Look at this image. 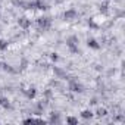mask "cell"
Returning a JSON list of instances; mask_svg holds the SVG:
<instances>
[{
	"instance_id": "1",
	"label": "cell",
	"mask_w": 125,
	"mask_h": 125,
	"mask_svg": "<svg viewBox=\"0 0 125 125\" xmlns=\"http://www.w3.org/2000/svg\"><path fill=\"white\" fill-rule=\"evenodd\" d=\"M66 46L69 47V50L72 52V53H78L80 50H78V38L75 37V35H71L68 40H66Z\"/></svg>"
},
{
	"instance_id": "2",
	"label": "cell",
	"mask_w": 125,
	"mask_h": 125,
	"mask_svg": "<svg viewBox=\"0 0 125 125\" xmlns=\"http://www.w3.org/2000/svg\"><path fill=\"white\" fill-rule=\"evenodd\" d=\"M68 80H69V90L71 91H74V93H83L84 91L83 85L77 80H74V78H68Z\"/></svg>"
},
{
	"instance_id": "3",
	"label": "cell",
	"mask_w": 125,
	"mask_h": 125,
	"mask_svg": "<svg viewBox=\"0 0 125 125\" xmlns=\"http://www.w3.org/2000/svg\"><path fill=\"white\" fill-rule=\"evenodd\" d=\"M37 24H38V27L44 31V30H47L49 27H50V24H52V21H50V18H38V21H37Z\"/></svg>"
},
{
	"instance_id": "4",
	"label": "cell",
	"mask_w": 125,
	"mask_h": 125,
	"mask_svg": "<svg viewBox=\"0 0 125 125\" xmlns=\"http://www.w3.org/2000/svg\"><path fill=\"white\" fill-rule=\"evenodd\" d=\"M18 24H19V27H21V28H28V27L31 25V21H30L28 18L22 16V18H19V19H18Z\"/></svg>"
},
{
	"instance_id": "5",
	"label": "cell",
	"mask_w": 125,
	"mask_h": 125,
	"mask_svg": "<svg viewBox=\"0 0 125 125\" xmlns=\"http://www.w3.org/2000/svg\"><path fill=\"white\" fill-rule=\"evenodd\" d=\"M35 9H40V10H47L49 9V6L43 2V0H35Z\"/></svg>"
},
{
	"instance_id": "6",
	"label": "cell",
	"mask_w": 125,
	"mask_h": 125,
	"mask_svg": "<svg viewBox=\"0 0 125 125\" xmlns=\"http://www.w3.org/2000/svg\"><path fill=\"white\" fill-rule=\"evenodd\" d=\"M87 46H88V47H91V49H96V50H97V49H100V44H99L94 38H88V40H87Z\"/></svg>"
},
{
	"instance_id": "7",
	"label": "cell",
	"mask_w": 125,
	"mask_h": 125,
	"mask_svg": "<svg viewBox=\"0 0 125 125\" xmlns=\"http://www.w3.org/2000/svg\"><path fill=\"white\" fill-rule=\"evenodd\" d=\"M63 16H65V19H74V18L77 16V12H75L74 9H69V10H66V12L63 13Z\"/></svg>"
},
{
	"instance_id": "8",
	"label": "cell",
	"mask_w": 125,
	"mask_h": 125,
	"mask_svg": "<svg viewBox=\"0 0 125 125\" xmlns=\"http://www.w3.org/2000/svg\"><path fill=\"white\" fill-rule=\"evenodd\" d=\"M0 69H3V71H6V72H10V74H13V72H16L10 65H8V63H0Z\"/></svg>"
},
{
	"instance_id": "9",
	"label": "cell",
	"mask_w": 125,
	"mask_h": 125,
	"mask_svg": "<svg viewBox=\"0 0 125 125\" xmlns=\"http://www.w3.org/2000/svg\"><path fill=\"white\" fill-rule=\"evenodd\" d=\"M53 71H54V74L59 77V78H63V77H66V72L63 71V69H60V68H57V66H54L53 68Z\"/></svg>"
},
{
	"instance_id": "10",
	"label": "cell",
	"mask_w": 125,
	"mask_h": 125,
	"mask_svg": "<svg viewBox=\"0 0 125 125\" xmlns=\"http://www.w3.org/2000/svg\"><path fill=\"white\" fill-rule=\"evenodd\" d=\"M0 106L5 107V109H8V107H10V103H9V100H8V99L0 97Z\"/></svg>"
},
{
	"instance_id": "11",
	"label": "cell",
	"mask_w": 125,
	"mask_h": 125,
	"mask_svg": "<svg viewBox=\"0 0 125 125\" xmlns=\"http://www.w3.org/2000/svg\"><path fill=\"white\" fill-rule=\"evenodd\" d=\"M24 93H25L30 99H32V97L35 96V88H34V87H31V88H28V90H24Z\"/></svg>"
},
{
	"instance_id": "12",
	"label": "cell",
	"mask_w": 125,
	"mask_h": 125,
	"mask_svg": "<svg viewBox=\"0 0 125 125\" xmlns=\"http://www.w3.org/2000/svg\"><path fill=\"white\" fill-rule=\"evenodd\" d=\"M81 116L85 118V119H88V118L93 116V112H91V110H83V112H81Z\"/></svg>"
},
{
	"instance_id": "13",
	"label": "cell",
	"mask_w": 125,
	"mask_h": 125,
	"mask_svg": "<svg viewBox=\"0 0 125 125\" xmlns=\"http://www.w3.org/2000/svg\"><path fill=\"white\" fill-rule=\"evenodd\" d=\"M8 44H9V43H8L6 40H0V50H6V49H8Z\"/></svg>"
},
{
	"instance_id": "14",
	"label": "cell",
	"mask_w": 125,
	"mask_h": 125,
	"mask_svg": "<svg viewBox=\"0 0 125 125\" xmlns=\"http://www.w3.org/2000/svg\"><path fill=\"white\" fill-rule=\"evenodd\" d=\"M104 115H107L106 109H103V107H99V109H97V116H104Z\"/></svg>"
},
{
	"instance_id": "15",
	"label": "cell",
	"mask_w": 125,
	"mask_h": 125,
	"mask_svg": "<svg viewBox=\"0 0 125 125\" xmlns=\"http://www.w3.org/2000/svg\"><path fill=\"white\" fill-rule=\"evenodd\" d=\"M100 12H102V13H107V3L100 5Z\"/></svg>"
},
{
	"instance_id": "16",
	"label": "cell",
	"mask_w": 125,
	"mask_h": 125,
	"mask_svg": "<svg viewBox=\"0 0 125 125\" xmlns=\"http://www.w3.org/2000/svg\"><path fill=\"white\" fill-rule=\"evenodd\" d=\"M66 122H69V124H77V122H78V121H77V119H75V118H72V116H69V118H68V119H66Z\"/></svg>"
},
{
	"instance_id": "17",
	"label": "cell",
	"mask_w": 125,
	"mask_h": 125,
	"mask_svg": "<svg viewBox=\"0 0 125 125\" xmlns=\"http://www.w3.org/2000/svg\"><path fill=\"white\" fill-rule=\"evenodd\" d=\"M50 122H59V118H57V115H52V119H50Z\"/></svg>"
},
{
	"instance_id": "18",
	"label": "cell",
	"mask_w": 125,
	"mask_h": 125,
	"mask_svg": "<svg viewBox=\"0 0 125 125\" xmlns=\"http://www.w3.org/2000/svg\"><path fill=\"white\" fill-rule=\"evenodd\" d=\"M52 60H54V62H56V60H59V56H57L56 53H53V54H52Z\"/></svg>"
},
{
	"instance_id": "19",
	"label": "cell",
	"mask_w": 125,
	"mask_h": 125,
	"mask_svg": "<svg viewBox=\"0 0 125 125\" xmlns=\"http://www.w3.org/2000/svg\"><path fill=\"white\" fill-rule=\"evenodd\" d=\"M21 68H22V69H25V68H27V60H25V59L22 60V66H21Z\"/></svg>"
},
{
	"instance_id": "20",
	"label": "cell",
	"mask_w": 125,
	"mask_h": 125,
	"mask_svg": "<svg viewBox=\"0 0 125 125\" xmlns=\"http://www.w3.org/2000/svg\"><path fill=\"white\" fill-rule=\"evenodd\" d=\"M62 2H63V0H54V3H57V5H59V3H62Z\"/></svg>"
}]
</instances>
